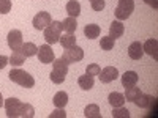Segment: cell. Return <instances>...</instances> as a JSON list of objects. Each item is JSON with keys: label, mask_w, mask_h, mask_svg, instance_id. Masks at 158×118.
Returning <instances> with one entry per match:
<instances>
[{"label": "cell", "mask_w": 158, "mask_h": 118, "mask_svg": "<svg viewBox=\"0 0 158 118\" xmlns=\"http://www.w3.org/2000/svg\"><path fill=\"white\" fill-rule=\"evenodd\" d=\"M100 33H101V29H100V25H97V24H89V25H85V29H84V35L89 39L98 38Z\"/></svg>", "instance_id": "17"}, {"label": "cell", "mask_w": 158, "mask_h": 118, "mask_svg": "<svg viewBox=\"0 0 158 118\" xmlns=\"http://www.w3.org/2000/svg\"><path fill=\"white\" fill-rule=\"evenodd\" d=\"M21 50H22V54L25 55V58H29V57L36 55L38 47H36L33 43H24V44H22V47H21Z\"/></svg>", "instance_id": "26"}, {"label": "cell", "mask_w": 158, "mask_h": 118, "mask_svg": "<svg viewBox=\"0 0 158 118\" xmlns=\"http://www.w3.org/2000/svg\"><path fill=\"white\" fill-rule=\"evenodd\" d=\"M100 71H101L100 65H97V63H92V65H89V66H87L85 74H89V76H98V74H100Z\"/></svg>", "instance_id": "30"}, {"label": "cell", "mask_w": 158, "mask_h": 118, "mask_svg": "<svg viewBox=\"0 0 158 118\" xmlns=\"http://www.w3.org/2000/svg\"><path fill=\"white\" fill-rule=\"evenodd\" d=\"M76 29H77V22H76V18H71V16H68L67 19H63V22H62V30L63 32H67V33H74L76 32Z\"/></svg>", "instance_id": "16"}, {"label": "cell", "mask_w": 158, "mask_h": 118, "mask_svg": "<svg viewBox=\"0 0 158 118\" xmlns=\"http://www.w3.org/2000/svg\"><path fill=\"white\" fill-rule=\"evenodd\" d=\"M59 43L62 44V47H63V49H70V47L76 46V36H74V35H71V33H65L63 36L60 35Z\"/></svg>", "instance_id": "18"}, {"label": "cell", "mask_w": 158, "mask_h": 118, "mask_svg": "<svg viewBox=\"0 0 158 118\" xmlns=\"http://www.w3.org/2000/svg\"><path fill=\"white\" fill-rule=\"evenodd\" d=\"M8 76L11 79V82H15V84H18V85L24 87V88H32L35 85V79L29 73H25L24 69H19V68L11 69V73Z\"/></svg>", "instance_id": "1"}, {"label": "cell", "mask_w": 158, "mask_h": 118, "mask_svg": "<svg viewBox=\"0 0 158 118\" xmlns=\"http://www.w3.org/2000/svg\"><path fill=\"white\" fill-rule=\"evenodd\" d=\"M60 35H62V22H59V21H52L44 29V39H46V43L51 44V46L59 43Z\"/></svg>", "instance_id": "2"}, {"label": "cell", "mask_w": 158, "mask_h": 118, "mask_svg": "<svg viewBox=\"0 0 158 118\" xmlns=\"http://www.w3.org/2000/svg\"><path fill=\"white\" fill-rule=\"evenodd\" d=\"M125 32V25L120 22V21H114L111 25H109V36L111 38H120Z\"/></svg>", "instance_id": "13"}, {"label": "cell", "mask_w": 158, "mask_h": 118, "mask_svg": "<svg viewBox=\"0 0 158 118\" xmlns=\"http://www.w3.org/2000/svg\"><path fill=\"white\" fill-rule=\"evenodd\" d=\"M22 116H24V118H32V116H35V109L30 106V104H24Z\"/></svg>", "instance_id": "32"}, {"label": "cell", "mask_w": 158, "mask_h": 118, "mask_svg": "<svg viewBox=\"0 0 158 118\" xmlns=\"http://www.w3.org/2000/svg\"><path fill=\"white\" fill-rule=\"evenodd\" d=\"M144 2H146L149 6H152L153 10H156V8H158V0H144Z\"/></svg>", "instance_id": "36"}, {"label": "cell", "mask_w": 158, "mask_h": 118, "mask_svg": "<svg viewBox=\"0 0 158 118\" xmlns=\"http://www.w3.org/2000/svg\"><path fill=\"white\" fill-rule=\"evenodd\" d=\"M11 11V0H0V14H6Z\"/></svg>", "instance_id": "31"}, {"label": "cell", "mask_w": 158, "mask_h": 118, "mask_svg": "<svg viewBox=\"0 0 158 118\" xmlns=\"http://www.w3.org/2000/svg\"><path fill=\"white\" fill-rule=\"evenodd\" d=\"M6 41H8V46L11 50H16V49H21L22 47V33L21 30H16V29H13L10 33H8V38H6Z\"/></svg>", "instance_id": "8"}, {"label": "cell", "mask_w": 158, "mask_h": 118, "mask_svg": "<svg viewBox=\"0 0 158 118\" xmlns=\"http://www.w3.org/2000/svg\"><path fill=\"white\" fill-rule=\"evenodd\" d=\"M138 74L135 71H125V74L122 76V85L125 88H130V87H135L138 84Z\"/></svg>", "instance_id": "12"}, {"label": "cell", "mask_w": 158, "mask_h": 118, "mask_svg": "<svg viewBox=\"0 0 158 118\" xmlns=\"http://www.w3.org/2000/svg\"><path fill=\"white\" fill-rule=\"evenodd\" d=\"M108 101L112 107H120L125 104V96L122 93H118V91H112V93H109L108 96Z\"/></svg>", "instance_id": "15"}, {"label": "cell", "mask_w": 158, "mask_h": 118, "mask_svg": "<svg viewBox=\"0 0 158 118\" xmlns=\"http://www.w3.org/2000/svg\"><path fill=\"white\" fill-rule=\"evenodd\" d=\"M67 116V112H65V107H57L54 112H51L49 118H65Z\"/></svg>", "instance_id": "33"}, {"label": "cell", "mask_w": 158, "mask_h": 118, "mask_svg": "<svg viewBox=\"0 0 158 118\" xmlns=\"http://www.w3.org/2000/svg\"><path fill=\"white\" fill-rule=\"evenodd\" d=\"M84 115L87 118H101L100 107L97 106V104H89V106L84 109Z\"/></svg>", "instance_id": "25"}, {"label": "cell", "mask_w": 158, "mask_h": 118, "mask_svg": "<svg viewBox=\"0 0 158 118\" xmlns=\"http://www.w3.org/2000/svg\"><path fill=\"white\" fill-rule=\"evenodd\" d=\"M98 77H100L101 84H109V82L115 81V79L118 77V71H117L115 66H106V68H103L100 71Z\"/></svg>", "instance_id": "9"}, {"label": "cell", "mask_w": 158, "mask_h": 118, "mask_svg": "<svg viewBox=\"0 0 158 118\" xmlns=\"http://www.w3.org/2000/svg\"><path fill=\"white\" fill-rule=\"evenodd\" d=\"M67 13L71 18H77L79 14H81V5H79L77 0H70V2L67 3Z\"/></svg>", "instance_id": "20"}, {"label": "cell", "mask_w": 158, "mask_h": 118, "mask_svg": "<svg viewBox=\"0 0 158 118\" xmlns=\"http://www.w3.org/2000/svg\"><path fill=\"white\" fill-rule=\"evenodd\" d=\"M142 50L146 52V54H149V55H152L155 60H158V41L155 38H152V39H147L146 43H144V46H142Z\"/></svg>", "instance_id": "10"}, {"label": "cell", "mask_w": 158, "mask_h": 118, "mask_svg": "<svg viewBox=\"0 0 158 118\" xmlns=\"http://www.w3.org/2000/svg\"><path fill=\"white\" fill-rule=\"evenodd\" d=\"M8 61H10V58L8 57H5V55H0V69H3L6 65H8Z\"/></svg>", "instance_id": "35"}, {"label": "cell", "mask_w": 158, "mask_h": 118, "mask_svg": "<svg viewBox=\"0 0 158 118\" xmlns=\"http://www.w3.org/2000/svg\"><path fill=\"white\" fill-rule=\"evenodd\" d=\"M52 102H54L56 107H65L68 104V95L65 93V91H59V93H56Z\"/></svg>", "instance_id": "24"}, {"label": "cell", "mask_w": 158, "mask_h": 118, "mask_svg": "<svg viewBox=\"0 0 158 118\" xmlns=\"http://www.w3.org/2000/svg\"><path fill=\"white\" fill-rule=\"evenodd\" d=\"M49 77H51V81L54 82V84H62V82L65 81V77H67V76H65V74H62V73H57V71H54V69H52V73L49 74Z\"/></svg>", "instance_id": "29"}, {"label": "cell", "mask_w": 158, "mask_h": 118, "mask_svg": "<svg viewBox=\"0 0 158 118\" xmlns=\"http://www.w3.org/2000/svg\"><path fill=\"white\" fill-rule=\"evenodd\" d=\"M92 10L94 11H103L104 10V0H94V2H92Z\"/></svg>", "instance_id": "34"}, {"label": "cell", "mask_w": 158, "mask_h": 118, "mask_svg": "<svg viewBox=\"0 0 158 118\" xmlns=\"http://www.w3.org/2000/svg\"><path fill=\"white\" fill-rule=\"evenodd\" d=\"M52 69L67 76L68 74V63L65 61V60H62V58H57V60L52 61Z\"/></svg>", "instance_id": "22"}, {"label": "cell", "mask_w": 158, "mask_h": 118, "mask_svg": "<svg viewBox=\"0 0 158 118\" xmlns=\"http://www.w3.org/2000/svg\"><path fill=\"white\" fill-rule=\"evenodd\" d=\"M90 2H94V0H90Z\"/></svg>", "instance_id": "38"}, {"label": "cell", "mask_w": 158, "mask_h": 118, "mask_svg": "<svg viewBox=\"0 0 158 118\" xmlns=\"http://www.w3.org/2000/svg\"><path fill=\"white\" fill-rule=\"evenodd\" d=\"M25 61V55L22 54L21 49H16L11 52V57H10V65H13V66H21V65H24Z\"/></svg>", "instance_id": "14"}, {"label": "cell", "mask_w": 158, "mask_h": 118, "mask_svg": "<svg viewBox=\"0 0 158 118\" xmlns=\"http://www.w3.org/2000/svg\"><path fill=\"white\" fill-rule=\"evenodd\" d=\"M51 22H52L51 14H49V13H46V11H40L38 14L33 18V21H32L33 27H35L36 30H44Z\"/></svg>", "instance_id": "7"}, {"label": "cell", "mask_w": 158, "mask_h": 118, "mask_svg": "<svg viewBox=\"0 0 158 118\" xmlns=\"http://www.w3.org/2000/svg\"><path fill=\"white\" fill-rule=\"evenodd\" d=\"M114 43H115V39L111 38L109 35L108 36H103L101 41H100V47L103 50H111V49H114Z\"/></svg>", "instance_id": "27"}, {"label": "cell", "mask_w": 158, "mask_h": 118, "mask_svg": "<svg viewBox=\"0 0 158 118\" xmlns=\"http://www.w3.org/2000/svg\"><path fill=\"white\" fill-rule=\"evenodd\" d=\"M77 84H79V87H81L82 90H90V88H94V84H95L94 76H89V74H85V76H79Z\"/></svg>", "instance_id": "19"}, {"label": "cell", "mask_w": 158, "mask_h": 118, "mask_svg": "<svg viewBox=\"0 0 158 118\" xmlns=\"http://www.w3.org/2000/svg\"><path fill=\"white\" fill-rule=\"evenodd\" d=\"M128 55L130 58H133V60H141L142 55H144V50H142V44L139 41H135V43H131L130 47H128Z\"/></svg>", "instance_id": "11"}, {"label": "cell", "mask_w": 158, "mask_h": 118, "mask_svg": "<svg viewBox=\"0 0 158 118\" xmlns=\"http://www.w3.org/2000/svg\"><path fill=\"white\" fill-rule=\"evenodd\" d=\"M135 11V0H118V5L115 8V18L118 21H125Z\"/></svg>", "instance_id": "3"}, {"label": "cell", "mask_w": 158, "mask_h": 118, "mask_svg": "<svg viewBox=\"0 0 158 118\" xmlns=\"http://www.w3.org/2000/svg\"><path fill=\"white\" fill-rule=\"evenodd\" d=\"M36 55H38V60L48 65V63H52L56 60V55H54V50H52L51 44H43V46H40L38 47V52H36Z\"/></svg>", "instance_id": "6"}, {"label": "cell", "mask_w": 158, "mask_h": 118, "mask_svg": "<svg viewBox=\"0 0 158 118\" xmlns=\"http://www.w3.org/2000/svg\"><path fill=\"white\" fill-rule=\"evenodd\" d=\"M155 101V98H152L150 95H141L136 101H135V104L138 107H141V109H147V107H150V104Z\"/></svg>", "instance_id": "23"}, {"label": "cell", "mask_w": 158, "mask_h": 118, "mask_svg": "<svg viewBox=\"0 0 158 118\" xmlns=\"http://www.w3.org/2000/svg\"><path fill=\"white\" fill-rule=\"evenodd\" d=\"M5 110H6V116L10 118H16V116H22V109H24V102H21L16 98H8L5 102Z\"/></svg>", "instance_id": "4"}, {"label": "cell", "mask_w": 158, "mask_h": 118, "mask_svg": "<svg viewBox=\"0 0 158 118\" xmlns=\"http://www.w3.org/2000/svg\"><path fill=\"white\" fill-rule=\"evenodd\" d=\"M84 58V50L77 46H73L70 49H65L63 50V55H62V60H65L68 65L70 63H76V61H81Z\"/></svg>", "instance_id": "5"}, {"label": "cell", "mask_w": 158, "mask_h": 118, "mask_svg": "<svg viewBox=\"0 0 158 118\" xmlns=\"http://www.w3.org/2000/svg\"><path fill=\"white\" fill-rule=\"evenodd\" d=\"M3 106V96H2V93H0V107Z\"/></svg>", "instance_id": "37"}, {"label": "cell", "mask_w": 158, "mask_h": 118, "mask_svg": "<svg viewBox=\"0 0 158 118\" xmlns=\"http://www.w3.org/2000/svg\"><path fill=\"white\" fill-rule=\"evenodd\" d=\"M112 118H130V110L125 109L123 106L114 107V110H112Z\"/></svg>", "instance_id": "28"}, {"label": "cell", "mask_w": 158, "mask_h": 118, "mask_svg": "<svg viewBox=\"0 0 158 118\" xmlns=\"http://www.w3.org/2000/svg\"><path fill=\"white\" fill-rule=\"evenodd\" d=\"M141 95H142L141 88H138V87L135 85V87H130V88H127V93H125L123 96H125V101H131V102H135V101H136Z\"/></svg>", "instance_id": "21"}]
</instances>
